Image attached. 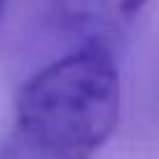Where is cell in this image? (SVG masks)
Here are the masks:
<instances>
[{
  "mask_svg": "<svg viewBox=\"0 0 159 159\" xmlns=\"http://www.w3.org/2000/svg\"><path fill=\"white\" fill-rule=\"evenodd\" d=\"M149 0H52L60 25L84 37V42H104L122 35L147 7Z\"/></svg>",
  "mask_w": 159,
  "mask_h": 159,
  "instance_id": "cell-2",
  "label": "cell"
},
{
  "mask_svg": "<svg viewBox=\"0 0 159 159\" xmlns=\"http://www.w3.org/2000/svg\"><path fill=\"white\" fill-rule=\"evenodd\" d=\"M119 107L122 82L109 45L82 42L20 87L7 159H89L112 137Z\"/></svg>",
  "mask_w": 159,
  "mask_h": 159,
  "instance_id": "cell-1",
  "label": "cell"
},
{
  "mask_svg": "<svg viewBox=\"0 0 159 159\" xmlns=\"http://www.w3.org/2000/svg\"><path fill=\"white\" fill-rule=\"evenodd\" d=\"M2 15H5V0H0V20H2Z\"/></svg>",
  "mask_w": 159,
  "mask_h": 159,
  "instance_id": "cell-3",
  "label": "cell"
}]
</instances>
